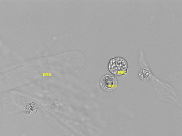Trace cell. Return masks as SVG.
I'll list each match as a JSON object with an SVG mask.
<instances>
[{
    "instance_id": "1",
    "label": "cell",
    "mask_w": 182,
    "mask_h": 136,
    "mask_svg": "<svg viewBox=\"0 0 182 136\" xmlns=\"http://www.w3.org/2000/svg\"><path fill=\"white\" fill-rule=\"evenodd\" d=\"M108 69L111 73L116 76L126 75L128 72V64L124 58L116 57L111 59Z\"/></svg>"
},
{
    "instance_id": "2",
    "label": "cell",
    "mask_w": 182,
    "mask_h": 136,
    "mask_svg": "<svg viewBox=\"0 0 182 136\" xmlns=\"http://www.w3.org/2000/svg\"><path fill=\"white\" fill-rule=\"evenodd\" d=\"M118 84L117 78L112 75H105L101 78L100 85L101 88L106 92H112L117 88Z\"/></svg>"
},
{
    "instance_id": "3",
    "label": "cell",
    "mask_w": 182,
    "mask_h": 136,
    "mask_svg": "<svg viewBox=\"0 0 182 136\" xmlns=\"http://www.w3.org/2000/svg\"><path fill=\"white\" fill-rule=\"evenodd\" d=\"M152 73L150 70L147 68L141 69L138 73V77L141 80L143 81H148L152 77Z\"/></svg>"
},
{
    "instance_id": "4",
    "label": "cell",
    "mask_w": 182,
    "mask_h": 136,
    "mask_svg": "<svg viewBox=\"0 0 182 136\" xmlns=\"http://www.w3.org/2000/svg\"><path fill=\"white\" fill-rule=\"evenodd\" d=\"M25 111L28 115H32L36 113L37 111V107L34 102H30L26 103L25 106Z\"/></svg>"
}]
</instances>
